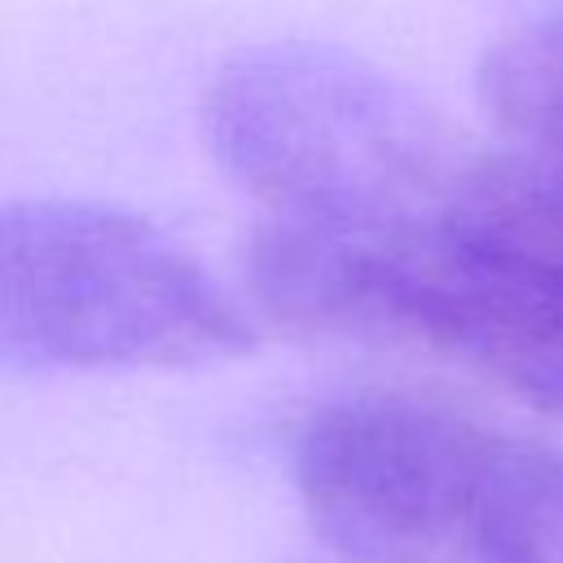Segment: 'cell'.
Masks as SVG:
<instances>
[{
  "label": "cell",
  "mask_w": 563,
  "mask_h": 563,
  "mask_svg": "<svg viewBox=\"0 0 563 563\" xmlns=\"http://www.w3.org/2000/svg\"><path fill=\"white\" fill-rule=\"evenodd\" d=\"M242 347V308L150 220L92 202L0 207L4 365L180 369Z\"/></svg>",
  "instance_id": "obj_4"
},
{
  "label": "cell",
  "mask_w": 563,
  "mask_h": 563,
  "mask_svg": "<svg viewBox=\"0 0 563 563\" xmlns=\"http://www.w3.org/2000/svg\"><path fill=\"white\" fill-rule=\"evenodd\" d=\"M479 101L506 145L563 158V13L523 22L484 53Z\"/></svg>",
  "instance_id": "obj_6"
},
{
  "label": "cell",
  "mask_w": 563,
  "mask_h": 563,
  "mask_svg": "<svg viewBox=\"0 0 563 563\" xmlns=\"http://www.w3.org/2000/svg\"><path fill=\"white\" fill-rule=\"evenodd\" d=\"M339 563H563V449L409 396H339L290 435Z\"/></svg>",
  "instance_id": "obj_1"
},
{
  "label": "cell",
  "mask_w": 563,
  "mask_h": 563,
  "mask_svg": "<svg viewBox=\"0 0 563 563\" xmlns=\"http://www.w3.org/2000/svg\"><path fill=\"white\" fill-rule=\"evenodd\" d=\"M246 273L264 312L290 330L418 347L563 418V268L457 216L396 233L273 220Z\"/></svg>",
  "instance_id": "obj_2"
},
{
  "label": "cell",
  "mask_w": 563,
  "mask_h": 563,
  "mask_svg": "<svg viewBox=\"0 0 563 563\" xmlns=\"http://www.w3.org/2000/svg\"><path fill=\"white\" fill-rule=\"evenodd\" d=\"M207 136L277 220L396 233L449 220L475 150L383 70L312 44L229 62L207 92Z\"/></svg>",
  "instance_id": "obj_3"
},
{
  "label": "cell",
  "mask_w": 563,
  "mask_h": 563,
  "mask_svg": "<svg viewBox=\"0 0 563 563\" xmlns=\"http://www.w3.org/2000/svg\"><path fill=\"white\" fill-rule=\"evenodd\" d=\"M457 224L563 268V158L532 150L475 154Z\"/></svg>",
  "instance_id": "obj_5"
}]
</instances>
